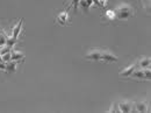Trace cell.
I'll return each mask as SVG.
<instances>
[{"instance_id": "1", "label": "cell", "mask_w": 151, "mask_h": 113, "mask_svg": "<svg viewBox=\"0 0 151 113\" xmlns=\"http://www.w3.org/2000/svg\"><path fill=\"white\" fill-rule=\"evenodd\" d=\"M115 15L120 20H127L129 19L134 14V8L128 4H121L115 8Z\"/></svg>"}, {"instance_id": "2", "label": "cell", "mask_w": 151, "mask_h": 113, "mask_svg": "<svg viewBox=\"0 0 151 113\" xmlns=\"http://www.w3.org/2000/svg\"><path fill=\"white\" fill-rule=\"evenodd\" d=\"M100 59L105 61L107 63H112V62H116L117 61V56L115 54H113L112 51H109V50H102L101 55H100Z\"/></svg>"}, {"instance_id": "3", "label": "cell", "mask_w": 151, "mask_h": 113, "mask_svg": "<svg viewBox=\"0 0 151 113\" xmlns=\"http://www.w3.org/2000/svg\"><path fill=\"white\" fill-rule=\"evenodd\" d=\"M117 105L121 112H130L132 110V103L129 100H121L120 103H117Z\"/></svg>"}, {"instance_id": "4", "label": "cell", "mask_w": 151, "mask_h": 113, "mask_svg": "<svg viewBox=\"0 0 151 113\" xmlns=\"http://www.w3.org/2000/svg\"><path fill=\"white\" fill-rule=\"evenodd\" d=\"M100 55H101V50H99V49H91L86 54L85 58L90 59V61H99L100 59Z\"/></svg>"}, {"instance_id": "5", "label": "cell", "mask_w": 151, "mask_h": 113, "mask_svg": "<svg viewBox=\"0 0 151 113\" xmlns=\"http://www.w3.org/2000/svg\"><path fill=\"white\" fill-rule=\"evenodd\" d=\"M148 104L145 101H137L134 104L132 111H135V112H148Z\"/></svg>"}, {"instance_id": "6", "label": "cell", "mask_w": 151, "mask_h": 113, "mask_svg": "<svg viewBox=\"0 0 151 113\" xmlns=\"http://www.w3.org/2000/svg\"><path fill=\"white\" fill-rule=\"evenodd\" d=\"M136 68H137V63L135 62V63H132V65H129V67H127L126 69H123L122 71H120V77H129Z\"/></svg>"}, {"instance_id": "7", "label": "cell", "mask_w": 151, "mask_h": 113, "mask_svg": "<svg viewBox=\"0 0 151 113\" xmlns=\"http://www.w3.org/2000/svg\"><path fill=\"white\" fill-rule=\"evenodd\" d=\"M137 65H139L141 69H145V68H150V63H151V59L150 57H141L137 62Z\"/></svg>"}, {"instance_id": "8", "label": "cell", "mask_w": 151, "mask_h": 113, "mask_svg": "<svg viewBox=\"0 0 151 113\" xmlns=\"http://www.w3.org/2000/svg\"><path fill=\"white\" fill-rule=\"evenodd\" d=\"M18 63H19L18 61H9V62L5 63V64H6V69H5V71H6V72H9V74L15 72L17 67H18Z\"/></svg>"}, {"instance_id": "9", "label": "cell", "mask_w": 151, "mask_h": 113, "mask_svg": "<svg viewBox=\"0 0 151 113\" xmlns=\"http://www.w3.org/2000/svg\"><path fill=\"white\" fill-rule=\"evenodd\" d=\"M57 21H58L62 26L66 25L68 21H69V14H68V12H62V13H59L58 17H57Z\"/></svg>"}, {"instance_id": "10", "label": "cell", "mask_w": 151, "mask_h": 113, "mask_svg": "<svg viewBox=\"0 0 151 113\" xmlns=\"http://www.w3.org/2000/svg\"><path fill=\"white\" fill-rule=\"evenodd\" d=\"M22 23H23V19H21L19 22L15 25V27L13 28V33H12V36H11V38H17V40H18L19 33H20V30H21V27H22Z\"/></svg>"}, {"instance_id": "11", "label": "cell", "mask_w": 151, "mask_h": 113, "mask_svg": "<svg viewBox=\"0 0 151 113\" xmlns=\"http://www.w3.org/2000/svg\"><path fill=\"white\" fill-rule=\"evenodd\" d=\"M11 55H12V59L11 61H18V62H20L21 59L24 58V54L15 51V50H11Z\"/></svg>"}, {"instance_id": "12", "label": "cell", "mask_w": 151, "mask_h": 113, "mask_svg": "<svg viewBox=\"0 0 151 113\" xmlns=\"http://www.w3.org/2000/svg\"><path fill=\"white\" fill-rule=\"evenodd\" d=\"M7 35L5 34V33H2V32H0V47H2V46H6V42H7Z\"/></svg>"}, {"instance_id": "13", "label": "cell", "mask_w": 151, "mask_h": 113, "mask_svg": "<svg viewBox=\"0 0 151 113\" xmlns=\"http://www.w3.org/2000/svg\"><path fill=\"white\" fill-rule=\"evenodd\" d=\"M17 38H7V42H6V46H8L11 49L14 47V44L17 43Z\"/></svg>"}, {"instance_id": "14", "label": "cell", "mask_w": 151, "mask_h": 113, "mask_svg": "<svg viewBox=\"0 0 151 113\" xmlns=\"http://www.w3.org/2000/svg\"><path fill=\"white\" fill-rule=\"evenodd\" d=\"M12 49L8 47V46H2V47H0V55L2 56V55H5V54H7V53H9Z\"/></svg>"}, {"instance_id": "15", "label": "cell", "mask_w": 151, "mask_h": 113, "mask_svg": "<svg viewBox=\"0 0 151 113\" xmlns=\"http://www.w3.org/2000/svg\"><path fill=\"white\" fill-rule=\"evenodd\" d=\"M143 72H144V79H145V80H150L151 79L150 68H145V69H143Z\"/></svg>"}, {"instance_id": "16", "label": "cell", "mask_w": 151, "mask_h": 113, "mask_svg": "<svg viewBox=\"0 0 151 113\" xmlns=\"http://www.w3.org/2000/svg\"><path fill=\"white\" fill-rule=\"evenodd\" d=\"M78 6H80V7H81V8H84V9H87V8H90V7H91V6L87 4V1H86V0H79Z\"/></svg>"}, {"instance_id": "17", "label": "cell", "mask_w": 151, "mask_h": 113, "mask_svg": "<svg viewBox=\"0 0 151 113\" xmlns=\"http://www.w3.org/2000/svg\"><path fill=\"white\" fill-rule=\"evenodd\" d=\"M2 62L4 63H7V62H9L11 59H12V55H11V51L9 53H7V54H5V55H2Z\"/></svg>"}, {"instance_id": "18", "label": "cell", "mask_w": 151, "mask_h": 113, "mask_svg": "<svg viewBox=\"0 0 151 113\" xmlns=\"http://www.w3.org/2000/svg\"><path fill=\"white\" fill-rule=\"evenodd\" d=\"M106 17H107L109 20H114L115 18H116V15H115V12H114V11H107V12H106Z\"/></svg>"}, {"instance_id": "19", "label": "cell", "mask_w": 151, "mask_h": 113, "mask_svg": "<svg viewBox=\"0 0 151 113\" xmlns=\"http://www.w3.org/2000/svg\"><path fill=\"white\" fill-rule=\"evenodd\" d=\"M111 112H120V110H119V105H117V103H114L113 106L111 107Z\"/></svg>"}, {"instance_id": "20", "label": "cell", "mask_w": 151, "mask_h": 113, "mask_svg": "<svg viewBox=\"0 0 151 113\" xmlns=\"http://www.w3.org/2000/svg\"><path fill=\"white\" fill-rule=\"evenodd\" d=\"M78 2H79V0H70V7L72 6V7H75V9L78 7Z\"/></svg>"}, {"instance_id": "21", "label": "cell", "mask_w": 151, "mask_h": 113, "mask_svg": "<svg viewBox=\"0 0 151 113\" xmlns=\"http://www.w3.org/2000/svg\"><path fill=\"white\" fill-rule=\"evenodd\" d=\"M5 69H6V64H5V63H2V62H0V70L5 71Z\"/></svg>"}]
</instances>
